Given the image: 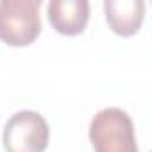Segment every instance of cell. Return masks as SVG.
Returning a JSON list of instances; mask_svg holds the SVG:
<instances>
[{
	"label": "cell",
	"mask_w": 152,
	"mask_h": 152,
	"mask_svg": "<svg viewBox=\"0 0 152 152\" xmlns=\"http://www.w3.org/2000/svg\"><path fill=\"white\" fill-rule=\"evenodd\" d=\"M90 141L95 152H140L134 124L120 107L100 109L91 118Z\"/></svg>",
	"instance_id": "obj_1"
},
{
	"label": "cell",
	"mask_w": 152,
	"mask_h": 152,
	"mask_svg": "<svg viewBox=\"0 0 152 152\" xmlns=\"http://www.w3.org/2000/svg\"><path fill=\"white\" fill-rule=\"evenodd\" d=\"M41 0H2L0 39L9 47H27L41 32Z\"/></svg>",
	"instance_id": "obj_2"
},
{
	"label": "cell",
	"mask_w": 152,
	"mask_h": 152,
	"mask_svg": "<svg viewBox=\"0 0 152 152\" xmlns=\"http://www.w3.org/2000/svg\"><path fill=\"white\" fill-rule=\"evenodd\" d=\"M50 129L47 120L31 109L15 113L4 127L6 152H45L48 147Z\"/></svg>",
	"instance_id": "obj_3"
},
{
	"label": "cell",
	"mask_w": 152,
	"mask_h": 152,
	"mask_svg": "<svg viewBox=\"0 0 152 152\" xmlns=\"http://www.w3.org/2000/svg\"><path fill=\"white\" fill-rule=\"evenodd\" d=\"M47 16L52 29L63 36L83 34L90 20L88 0H52L47 6Z\"/></svg>",
	"instance_id": "obj_4"
},
{
	"label": "cell",
	"mask_w": 152,
	"mask_h": 152,
	"mask_svg": "<svg viewBox=\"0 0 152 152\" xmlns=\"http://www.w3.org/2000/svg\"><path fill=\"white\" fill-rule=\"evenodd\" d=\"M104 13L109 29L116 36H134L145 18V2L141 0H106Z\"/></svg>",
	"instance_id": "obj_5"
}]
</instances>
